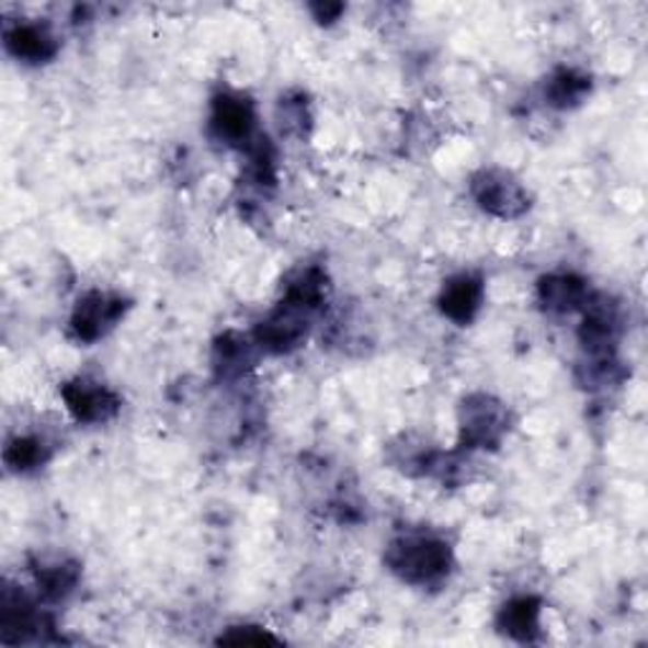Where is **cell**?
I'll use <instances>...</instances> for the list:
<instances>
[{
    "label": "cell",
    "instance_id": "6da1fadb",
    "mask_svg": "<svg viewBox=\"0 0 648 648\" xmlns=\"http://www.w3.org/2000/svg\"><path fill=\"white\" fill-rule=\"evenodd\" d=\"M390 570L408 582L423 586V582H433L441 576H446L451 555L448 545L441 539L423 537V535H410L400 537L390 545L388 557Z\"/></svg>",
    "mask_w": 648,
    "mask_h": 648
},
{
    "label": "cell",
    "instance_id": "7a4b0ae2",
    "mask_svg": "<svg viewBox=\"0 0 648 648\" xmlns=\"http://www.w3.org/2000/svg\"><path fill=\"white\" fill-rule=\"evenodd\" d=\"M474 195L484 211L494 213V216L512 218L520 216L522 211L530 208L527 193L522 191V185L502 170H484L481 175L474 180Z\"/></svg>",
    "mask_w": 648,
    "mask_h": 648
},
{
    "label": "cell",
    "instance_id": "3957f363",
    "mask_svg": "<svg viewBox=\"0 0 648 648\" xmlns=\"http://www.w3.org/2000/svg\"><path fill=\"white\" fill-rule=\"evenodd\" d=\"M462 431L464 439L474 446L497 444L507 431L504 408L487 396L466 400L462 413Z\"/></svg>",
    "mask_w": 648,
    "mask_h": 648
},
{
    "label": "cell",
    "instance_id": "277c9868",
    "mask_svg": "<svg viewBox=\"0 0 648 648\" xmlns=\"http://www.w3.org/2000/svg\"><path fill=\"white\" fill-rule=\"evenodd\" d=\"M122 311H125V302L110 297V294L94 292L79 302L71 317V330L77 332L79 340L92 342L117 325Z\"/></svg>",
    "mask_w": 648,
    "mask_h": 648
},
{
    "label": "cell",
    "instance_id": "5b68a950",
    "mask_svg": "<svg viewBox=\"0 0 648 648\" xmlns=\"http://www.w3.org/2000/svg\"><path fill=\"white\" fill-rule=\"evenodd\" d=\"M64 400H67L69 410L79 418V421H89V423L106 421V418H112L120 408V400L114 393L106 390L100 383H87V380L69 383L67 388H64Z\"/></svg>",
    "mask_w": 648,
    "mask_h": 648
},
{
    "label": "cell",
    "instance_id": "8992f818",
    "mask_svg": "<svg viewBox=\"0 0 648 648\" xmlns=\"http://www.w3.org/2000/svg\"><path fill=\"white\" fill-rule=\"evenodd\" d=\"M211 127L226 143H246L253 129V106L241 96L224 94L213 102Z\"/></svg>",
    "mask_w": 648,
    "mask_h": 648
},
{
    "label": "cell",
    "instance_id": "52a82bcc",
    "mask_svg": "<svg viewBox=\"0 0 648 648\" xmlns=\"http://www.w3.org/2000/svg\"><path fill=\"white\" fill-rule=\"evenodd\" d=\"M481 305V282L474 276H456L441 292V309L454 322H471Z\"/></svg>",
    "mask_w": 648,
    "mask_h": 648
},
{
    "label": "cell",
    "instance_id": "ba28073f",
    "mask_svg": "<svg viewBox=\"0 0 648 648\" xmlns=\"http://www.w3.org/2000/svg\"><path fill=\"white\" fill-rule=\"evenodd\" d=\"M8 48L26 61H44L56 52V38L41 26H19L8 31Z\"/></svg>",
    "mask_w": 648,
    "mask_h": 648
},
{
    "label": "cell",
    "instance_id": "9c48e42d",
    "mask_svg": "<svg viewBox=\"0 0 648 648\" xmlns=\"http://www.w3.org/2000/svg\"><path fill=\"white\" fill-rule=\"evenodd\" d=\"M539 626V603L535 598H516L510 605H504L502 611V628L507 634L520 638V641H530L537 634Z\"/></svg>",
    "mask_w": 648,
    "mask_h": 648
},
{
    "label": "cell",
    "instance_id": "30bf717a",
    "mask_svg": "<svg viewBox=\"0 0 648 648\" xmlns=\"http://www.w3.org/2000/svg\"><path fill=\"white\" fill-rule=\"evenodd\" d=\"M539 294L547 309L570 311L586 299V286L576 276H549L539 284Z\"/></svg>",
    "mask_w": 648,
    "mask_h": 648
},
{
    "label": "cell",
    "instance_id": "8fae6325",
    "mask_svg": "<svg viewBox=\"0 0 648 648\" xmlns=\"http://www.w3.org/2000/svg\"><path fill=\"white\" fill-rule=\"evenodd\" d=\"M588 79L576 71H560L549 84V100L557 106H568L580 102L588 92Z\"/></svg>",
    "mask_w": 648,
    "mask_h": 648
},
{
    "label": "cell",
    "instance_id": "7c38bea8",
    "mask_svg": "<svg viewBox=\"0 0 648 648\" xmlns=\"http://www.w3.org/2000/svg\"><path fill=\"white\" fill-rule=\"evenodd\" d=\"M5 458L13 469H31L44 462V444H38L36 439H19L8 446Z\"/></svg>",
    "mask_w": 648,
    "mask_h": 648
},
{
    "label": "cell",
    "instance_id": "4fadbf2b",
    "mask_svg": "<svg viewBox=\"0 0 648 648\" xmlns=\"http://www.w3.org/2000/svg\"><path fill=\"white\" fill-rule=\"evenodd\" d=\"M73 582H77V570L67 568V565H54V568L38 572V586L52 595H64L71 590Z\"/></svg>",
    "mask_w": 648,
    "mask_h": 648
}]
</instances>
